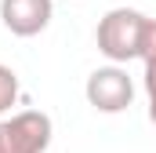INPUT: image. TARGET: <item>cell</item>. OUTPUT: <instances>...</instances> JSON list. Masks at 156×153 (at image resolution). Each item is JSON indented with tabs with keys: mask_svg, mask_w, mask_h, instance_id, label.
I'll return each mask as SVG.
<instances>
[{
	"mask_svg": "<svg viewBox=\"0 0 156 153\" xmlns=\"http://www.w3.org/2000/svg\"><path fill=\"white\" fill-rule=\"evenodd\" d=\"M145 15L134 11V7H113L102 15L98 29H94V40H98V51L120 66V62H131L142 55V33H145Z\"/></svg>",
	"mask_w": 156,
	"mask_h": 153,
	"instance_id": "cell-1",
	"label": "cell"
},
{
	"mask_svg": "<svg viewBox=\"0 0 156 153\" xmlns=\"http://www.w3.org/2000/svg\"><path fill=\"white\" fill-rule=\"evenodd\" d=\"M47 146H51V117L40 110H26L0 124V153H44Z\"/></svg>",
	"mask_w": 156,
	"mask_h": 153,
	"instance_id": "cell-2",
	"label": "cell"
},
{
	"mask_svg": "<svg viewBox=\"0 0 156 153\" xmlns=\"http://www.w3.org/2000/svg\"><path fill=\"white\" fill-rule=\"evenodd\" d=\"M83 95L98 113H123L134 99V80L120 66H102V69H94L87 76Z\"/></svg>",
	"mask_w": 156,
	"mask_h": 153,
	"instance_id": "cell-3",
	"label": "cell"
},
{
	"mask_svg": "<svg viewBox=\"0 0 156 153\" xmlns=\"http://www.w3.org/2000/svg\"><path fill=\"white\" fill-rule=\"evenodd\" d=\"M51 15H55L51 0H0V22L15 37H37V33H44Z\"/></svg>",
	"mask_w": 156,
	"mask_h": 153,
	"instance_id": "cell-4",
	"label": "cell"
},
{
	"mask_svg": "<svg viewBox=\"0 0 156 153\" xmlns=\"http://www.w3.org/2000/svg\"><path fill=\"white\" fill-rule=\"evenodd\" d=\"M145 62V95H149V120L156 124V18L145 22V33H142V55Z\"/></svg>",
	"mask_w": 156,
	"mask_h": 153,
	"instance_id": "cell-5",
	"label": "cell"
},
{
	"mask_svg": "<svg viewBox=\"0 0 156 153\" xmlns=\"http://www.w3.org/2000/svg\"><path fill=\"white\" fill-rule=\"evenodd\" d=\"M15 99H18V76H15V69L0 66V113H4V110H11V106H15Z\"/></svg>",
	"mask_w": 156,
	"mask_h": 153,
	"instance_id": "cell-6",
	"label": "cell"
}]
</instances>
